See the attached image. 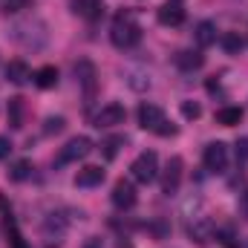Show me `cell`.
Masks as SVG:
<instances>
[{
    "label": "cell",
    "instance_id": "603a6c76",
    "mask_svg": "<svg viewBox=\"0 0 248 248\" xmlns=\"http://www.w3.org/2000/svg\"><path fill=\"white\" fill-rule=\"evenodd\" d=\"M122 147H124V136H110V139L101 144V153H104V159H116Z\"/></svg>",
    "mask_w": 248,
    "mask_h": 248
},
{
    "label": "cell",
    "instance_id": "7c38bea8",
    "mask_svg": "<svg viewBox=\"0 0 248 248\" xmlns=\"http://www.w3.org/2000/svg\"><path fill=\"white\" fill-rule=\"evenodd\" d=\"M187 234H190V240H193L196 246H205V243L214 237V222H211V219H205V217H196V219L190 222Z\"/></svg>",
    "mask_w": 248,
    "mask_h": 248
},
{
    "label": "cell",
    "instance_id": "e0dca14e",
    "mask_svg": "<svg viewBox=\"0 0 248 248\" xmlns=\"http://www.w3.org/2000/svg\"><path fill=\"white\" fill-rule=\"evenodd\" d=\"M193 41L205 49V46H211L214 41H217V26L211 23V20H202V23H196V29H193Z\"/></svg>",
    "mask_w": 248,
    "mask_h": 248
},
{
    "label": "cell",
    "instance_id": "8fae6325",
    "mask_svg": "<svg viewBox=\"0 0 248 248\" xmlns=\"http://www.w3.org/2000/svg\"><path fill=\"white\" fill-rule=\"evenodd\" d=\"M72 12L84 20H98L104 15V0H72Z\"/></svg>",
    "mask_w": 248,
    "mask_h": 248
},
{
    "label": "cell",
    "instance_id": "ac0fdd59",
    "mask_svg": "<svg viewBox=\"0 0 248 248\" xmlns=\"http://www.w3.org/2000/svg\"><path fill=\"white\" fill-rule=\"evenodd\" d=\"M32 81H35V87H41V90H52L55 84H58V69L55 66H41L35 75H32Z\"/></svg>",
    "mask_w": 248,
    "mask_h": 248
},
{
    "label": "cell",
    "instance_id": "7a4b0ae2",
    "mask_svg": "<svg viewBox=\"0 0 248 248\" xmlns=\"http://www.w3.org/2000/svg\"><path fill=\"white\" fill-rule=\"evenodd\" d=\"M130 173L139 185H150L156 176H159V156L153 150H144L136 156V162L130 165Z\"/></svg>",
    "mask_w": 248,
    "mask_h": 248
},
{
    "label": "cell",
    "instance_id": "cb8c5ba5",
    "mask_svg": "<svg viewBox=\"0 0 248 248\" xmlns=\"http://www.w3.org/2000/svg\"><path fill=\"white\" fill-rule=\"evenodd\" d=\"M217 240L225 248H240V240H237V231L234 228H219L217 231Z\"/></svg>",
    "mask_w": 248,
    "mask_h": 248
},
{
    "label": "cell",
    "instance_id": "52a82bcc",
    "mask_svg": "<svg viewBox=\"0 0 248 248\" xmlns=\"http://www.w3.org/2000/svg\"><path fill=\"white\" fill-rule=\"evenodd\" d=\"M124 119H127V110H124L119 101H110V104H104L98 110L95 127H116V124H124Z\"/></svg>",
    "mask_w": 248,
    "mask_h": 248
},
{
    "label": "cell",
    "instance_id": "d6986e66",
    "mask_svg": "<svg viewBox=\"0 0 248 248\" xmlns=\"http://www.w3.org/2000/svg\"><path fill=\"white\" fill-rule=\"evenodd\" d=\"M243 122V110L240 107H222V110H217V124H222V127H234V124Z\"/></svg>",
    "mask_w": 248,
    "mask_h": 248
},
{
    "label": "cell",
    "instance_id": "83f0119b",
    "mask_svg": "<svg viewBox=\"0 0 248 248\" xmlns=\"http://www.w3.org/2000/svg\"><path fill=\"white\" fill-rule=\"evenodd\" d=\"M9 243H12V248H26V243H23V237L15 231V225H9Z\"/></svg>",
    "mask_w": 248,
    "mask_h": 248
},
{
    "label": "cell",
    "instance_id": "5b68a950",
    "mask_svg": "<svg viewBox=\"0 0 248 248\" xmlns=\"http://www.w3.org/2000/svg\"><path fill=\"white\" fill-rule=\"evenodd\" d=\"M159 23L162 26H182L185 23V3L182 0H165L159 6Z\"/></svg>",
    "mask_w": 248,
    "mask_h": 248
},
{
    "label": "cell",
    "instance_id": "f546056e",
    "mask_svg": "<svg viewBox=\"0 0 248 248\" xmlns=\"http://www.w3.org/2000/svg\"><path fill=\"white\" fill-rule=\"evenodd\" d=\"M29 0H6V12H20Z\"/></svg>",
    "mask_w": 248,
    "mask_h": 248
},
{
    "label": "cell",
    "instance_id": "484cf974",
    "mask_svg": "<svg viewBox=\"0 0 248 248\" xmlns=\"http://www.w3.org/2000/svg\"><path fill=\"white\" fill-rule=\"evenodd\" d=\"M179 110H182V116H185L187 122H196V119L202 116V107H199L196 101H182V104H179Z\"/></svg>",
    "mask_w": 248,
    "mask_h": 248
},
{
    "label": "cell",
    "instance_id": "1f68e13d",
    "mask_svg": "<svg viewBox=\"0 0 248 248\" xmlns=\"http://www.w3.org/2000/svg\"><path fill=\"white\" fill-rule=\"evenodd\" d=\"M240 211H243V217L248 219V190L243 193V199H240Z\"/></svg>",
    "mask_w": 248,
    "mask_h": 248
},
{
    "label": "cell",
    "instance_id": "9c48e42d",
    "mask_svg": "<svg viewBox=\"0 0 248 248\" xmlns=\"http://www.w3.org/2000/svg\"><path fill=\"white\" fill-rule=\"evenodd\" d=\"M75 78H78V84L84 87V93H87V95H93V93H95L98 72H95V63H93V61L81 58V61L75 63Z\"/></svg>",
    "mask_w": 248,
    "mask_h": 248
},
{
    "label": "cell",
    "instance_id": "2e32d148",
    "mask_svg": "<svg viewBox=\"0 0 248 248\" xmlns=\"http://www.w3.org/2000/svg\"><path fill=\"white\" fill-rule=\"evenodd\" d=\"M6 78H9L12 84H17V87H20V84H26V81L32 78V72H29L26 61H20V58H17V61L6 63Z\"/></svg>",
    "mask_w": 248,
    "mask_h": 248
},
{
    "label": "cell",
    "instance_id": "ba28073f",
    "mask_svg": "<svg viewBox=\"0 0 248 248\" xmlns=\"http://www.w3.org/2000/svg\"><path fill=\"white\" fill-rule=\"evenodd\" d=\"M136 187H133V182L130 179H119L116 182V187H113V205L119 208V211H130L133 205H136Z\"/></svg>",
    "mask_w": 248,
    "mask_h": 248
},
{
    "label": "cell",
    "instance_id": "30bf717a",
    "mask_svg": "<svg viewBox=\"0 0 248 248\" xmlns=\"http://www.w3.org/2000/svg\"><path fill=\"white\" fill-rule=\"evenodd\" d=\"M165 122V113H162V107H156V104H139V124L144 127V130H150V133H156L159 130V124Z\"/></svg>",
    "mask_w": 248,
    "mask_h": 248
},
{
    "label": "cell",
    "instance_id": "ffe728a7",
    "mask_svg": "<svg viewBox=\"0 0 248 248\" xmlns=\"http://www.w3.org/2000/svg\"><path fill=\"white\" fill-rule=\"evenodd\" d=\"M124 78H127L130 90H136V93H144V90L150 87V78H147L141 69H127V72H124Z\"/></svg>",
    "mask_w": 248,
    "mask_h": 248
},
{
    "label": "cell",
    "instance_id": "44dd1931",
    "mask_svg": "<svg viewBox=\"0 0 248 248\" xmlns=\"http://www.w3.org/2000/svg\"><path fill=\"white\" fill-rule=\"evenodd\" d=\"M219 44H222V49H225L228 55H237V52L243 49V38H240V32H225V35L219 38Z\"/></svg>",
    "mask_w": 248,
    "mask_h": 248
},
{
    "label": "cell",
    "instance_id": "9a60e30c",
    "mask_svg": "<svg viewBox=\"0 0 248 248\" xmlns=\"http://www.w3.org/2000/svg\"><path fill=\"white\" fill-rule=\"evenodd\" d=\"M173 61H176V66L182 72H193V69H199L205 63V55L202 52H193V49H182V52L173 55Z\"/></svg>",
    "mask_w": 248,
    "mask_h": 248
},
{
    "label": "cell",
    "instance_id": "277c9868",
    "mask_svg": "<svg viewBox=\"0 0 248 248\" xmlns=\"http://www.w3.org/2000/svg\"><path fill=\"white\" fill-rule=\"evenodd\" d=\"M202 162H205V168L211 173H222L228 168V147L222 141H211L205 147V153H202Z\"/></svg>",
    "mask_w": 248,
    "mask_h": 248
},
{
    "label": "cell",
    "instance_id": "d6a6232c",
    "mask_svg": "<svg viewBox=\"0 0 248 248\" xmlns=\"http://www.w3.org/2000/svg\"><path fill=\"white\" fill-rule=\"evenodd\" d=\"M84 248H101V240H98V237H90V240L84 243Z\"/></svg>",
    "mask_w": 248,
    "mask_h": 248
},
{
    "label": "cell",
    "instance_id": "4dcf8cb0",
    "mask_svg": "<svg viewBox=\"0 0 248 248\" xmlns=\"http://www.w3.org/2000/svg\"><path fill=\"white\" fill-rule=\"evenodd\" d=\"M9 153H12V141L6 136H0V159H6Z\"/></svg>",
    "mask_w": 248,
    "mask_h": 248
},
{
    "label": "cell",
    "instance_id": "5bb4252c",
    "mask_svg": "<svg viewBox=\"0 0 248 248\" xmlns=\"http://www.w3.org/2000/svg\"><path fill=\"white\" fill-rule=\"evenodd\" d=\"M6 116H9V127L20 130V127H23V122H26V101H23L20 95L9 98V110H6Z\"/></svg>",
    "mask_w": 248,
    "mask_h": 248
},
{
    "label": "cell",
    "instance_id": "4316f807",
    "mask_svg": "<svg viewBox=\"0 0 248 248\" xmlns=\"http://www.w3.org/2000/svg\"><path fill=\"white\" fill-rule=\"evenodd\" d=\"M234 153H237V162L246 165L248 162V139H237L234 141Z\"/></svg>",
    "mask_w": 248,
    "mask_h": 248
},
{
    "label": "cell",
    "instance_id": "3957f363",
    "mask_svg": "<svg viewBox=\"0 0 248 248\" xmlns=\"http://www.w3.org/2000/svg\"><path fill=\"white\" fill-rule=\"evenodd\" d=\"M90 153H93V141H90L87 136H75V139H69V141L61 147V153H58V165L81 162V159H87Z\"/></svg>",
    "mask_w": 248,
    "mask_h": 248
},
{
    "label": "cell",
    "instance_id": "f1b7e54d",
    "mask_svg": "<svg viewBox=\"0 0 248 248\" xmlns=\"http://www.w3.org/2000/svg\"><path fill=\"white\" fill-rule=\"evenodd\" d=\"M156 136H176V127H173V124H170L168 119H165V122L159 124V130H156Z\"/></svg>",
    "mask_w": 248,
    "mask_h": 248
},
{
    "label": "cell",
    "instance_id": "d4e9b609",
    "mask_svg": "<svg viewBox=\"0 0 248 248\" xmlns=\"http://www.w3.org/2000/svg\"><path fill=\"white\" fill-rule=\"evenodd\" d=\"M63 127H66V119H63V116H49V119L44 122V133H46V136H55V133H61Z\"/></svg>",
    "mask_w": 248,
    "mask_h": 248
},
{
    "label": "cell",
    "instance_id": "4fadbf2b",
    "mask_svg": "<svg viewBox=\"0 0 248 248\" xmlns=\"http://www.w3.org/2000/svg\"><path fill=\"white\" fill-rule=\"evenodd\" d=\"M104 182V170L98 168V165H87V168H81L78 173H75V185L78 187H95Z\"/></svg>",
    "mask_w": 248,
    "mask_h": 248
},
{
    "label": "cell",
    "instance_id": "7402d4cb",
    "mask_svg": "<svg viewBox=\"0 0 248 248\" xmlns=\"http://www.w3.org/2000/svg\"><path fill=\"white\" fill-rule=\"evenodd\" d=\"M29 173H32V162H26V159L15 162V165L9 168V179H12V182H23V179H29Z\"/></svg>",
    "mask_w": 248,
    "mask_h": 248
},
{
    "label": "cell",
    "instance_id": "8992f818",
    "mask_svg": "<svg viewBox=\"0 0 248 248\" xmlns=\"http://www.w3.org/2000/svg\"><path fill=\"white\" fill-rule=\"evenodd\" d=\"M182 159L179 156H173L170 162H168V168H165V173H162V190L168 193V196H173V193H179V185H182Z\"/></svg>",
    "mask_w": 248,
    "mask_h": 248
},
{
    "label": "cell",
    "instance_id": "6da1fadb",
    "mask_svg": "<svg viewBox=\"0 0 248 248\" xmlns=\"http://www.w3.org/2000/svg\"><path fill=\"white\" fill-rule=\"evenodd\" d=\"M110 41H113V46H119V49H133L139 41H141V26L130 17V15H119L116 20H113V26H110Z\"/></svg>",
    "mask_w": 248,
    "mask_h": 248
}]
</instances>
